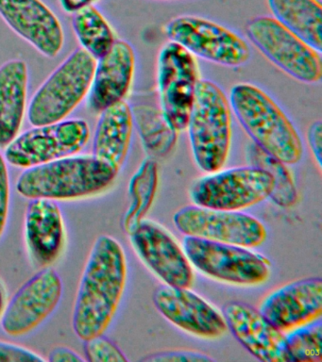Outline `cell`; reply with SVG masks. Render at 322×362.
I'll use <instances>...</instances> for the list:
<instances>
[{"mask_svg":"<svg viewBox=\"0 0 322 362\" xmlns=\"http://www.w3.org/2000/svg\"><path fill=\"white\" fill-rule=\"evenodd\" d=\"M118 172L94 155H73L25 169L16 191L27 199H84L111 188Z\"/></svg>","mask_w":322,"mask_h":362,"instance_id":"7a4b0ae2","label":"cell"},{"mask_svg":"<svg viewBox=\"0 0 322 362\" xmlns=\"http://www.w3.org/2000/svg\"><path fill=\"white\" fill-rule=\"evenodd\" d=\"M97 59L78 48L41 85L28 107L33 127L63 121L88 95Z\"/></svg>","mask_w":322,"mask_h":362,"instance_id":"5b68a950","label":"cell"},{"mask_svg":"<svg viewBox=\"0 0 322 362\" xmlns=\"http://www.w3.org/2000/svg\"><path fill=\"white\" fill-rule=\"evenodd\" d=\"M10 177L6 160L0 153V239L6 229L10 211Z\"/></svg>","mask_w":322,"mask_h":362,"instance_id":"f546056e","label":"cell"},{"mask_svg":"<svg viewBox=\"0 0 322 362\" xmlns=\"http://www.w3.org/2000/svg\"><path fill=\"white\" fill-rule=\"evenodd\" d=\"M63 281L52 267L41 269L6 303L1 328L13 338L29 335L43 325L60 304Z\"/></svg>","mask_w":322,"mask_h":362,"instance_id":"7c38bea8","label":"cell"},{"mask_svg":"<svg viewBox=\"0 0 322 362\" xmlns=\"http://www.w3.org/2000/svg\"><path fill=\"white\" fill-rule=\"evenodd\" d=\"M72 25L81 48L97 61L105 56L117 41L109 22L93 5L73 13Z\"/></svg>","mask_w":322,"mask_h":362,"instance_id":"d4e9b609","label":"cell"},{"mask_svg":"<svg viewBox=\"0 0 322 362\" xmlns=\"http://www.w3.org/2000/svg\"><path fill=\"white\" fill-rule=\"evenodd\" d=\"M84 359L88 362H127L128 358L111 339L103 335L84 341Z\"/></svg>","mask_w":322,"mask_h":362,"instance_id":"f1b7e54d","label":"cell"},{"mask_svg":"<svg viewBox=\"0 0 322 362\" xmlns=\"http://www.w3.org/2000/svg\"><path fill=\"white\" fill-rule=\"evenodd\" d=\"M127 259L120 243L101 235L87 257L72 313V328L81 341L105 334L125 291Z\"/></svg>","mask_w":322,"mask_h":362,"instance_id":"6da1fadb","label":"cell"},{"mask_svg":"<svg viewBox=\"0 0 322 362\" xmlns=\"http://www.w3.org/2000/svg\"><path fill=\"white\" fill-rule=\"evenodd\" d=\"M183 251L197 270L229 284L261 285L270 276V262L242 246L186 236Z\"/></svg>","mask_w":322,"mask_h":362,"instance_id":"52a82bcc","label":"cell"},{"mask_svg":"<svg viewBox=\"0 0 322 362\" xmlns=\"http://www.w3.org/2000/svg\"><path fill=\"white\" fill-rule=\"evenodd\" d=\"M165 31L171 42L214 64L238 67L251 58L250 47L241 36L202 17H176L168 23Z\"/></svg>","mask_w":322,"mask_h":362,"instance_id":"8fae6325","label":"cell"},{"mask_svg":"<svg viewBox=\"0 0 322 362\" xmlns=\"http://www.w3.org/2000/svg\"><path fill=\"white\" fill-rule=\"evenodd\" d=\"M259 310L284 333L321 319V277L297 280L278 288L263 301Z\"/></svg>","mask_w":322,"mask_h":362,"instance_id":"d6986e66","label":"cell"},{"mask_svg":"<svg viewBox=\"0 0 322 362\" xmlns=\"http://www.w3.org/2000/svg\"><path fill=\"white\" fill-rule=\"evenodd\" d=\"M144 361L160 362H207L214 361L211 356L195 351H166V352L154 354L151 356H146Z\"/></svg>","mask_w":322,"mask_h":362,"instance_id":"1f68e13d","label":"cell"},{"mask_svg":"<svg viewBox=\"0 0 322 362\" xmlns=\"http://www.w3.org/2000/svg\"><path fill=\"white\" fill-rule=\"evenodd\" d=\"M285 339L292 362L322 361L321 319L289 331L285 334Z\"/></svg>","mask_w":322,"mask_h":362,"instance_id":"83f0119b","label":"cell"},{"mask_svg":"<svg viewBox=\"0 0 322 362\" xmlns=\"http://www.w3.org/2000/svg\"><path fill=\"white\" fill-rule=\"evenodd\" d=\"M211 174L199 178L190 189V197L196 206L238 211L263 202L275 189L272 175L257 166Z\"/></svg>","mask_w":322,"mask_h":362,"instance_id":"8992f818","label":"cell"},{"mask_svg":"<svg viewBox=\"0 0 322 362\" xmlns=\"http://www.w3.org/2000/svg\"><path fill=\"white\" fill-rule=\"evenodd\" d=\"M61 7L67 13H75L81 8L94 4L97 0H59Z\"/></svg>","mask_w":322,"mask_h":362,"instance_id":"e575fe53","label":"cell"},{"mask_svg":"<svg viewBox=\"0 0 322 362\" xmlns=\"http://www.w3.org/2000/svg\"><path fill=\"white\" fill-rule=\"evenodd\" d=\"M132 110L146 148L159 157L168 154L177 143L178 132L166 122L162 112L141 105Z\"/></svg>","mask_w":322,"mask_h":362,"instance_id":"484cf974","label":"cell"},{"mask_svg":"<svg viewBox=\"0 0 322 362\" xmlns=\"http://www.w3.org/2000/svg\"><path fill=\"white\" fill-rule=\"evenodd\" d=\"M7 303V293L6 288H5V286L2 280H0V318H1L2 313H4V310L5 308V305H6Z\"/></svg>","mask_w":322,"mask_h":362,"instance_id":"d590c367","label":"cell"},{"mask_svg":"<svg viewBox=\"0 0 322 362\" xmlns=\"http://www.w3.org/2000/svg\"><path fill=\"white\" fill-rule=\"evenodd\" d=\"M222 315L234 338L257 359L292 362L285 334L274 327L259 310L247 303L230 301L223 305Z\"/></svg>","mask_w":322,"mask_h":362,"instance_id":"2e32d148","label":"cell"},{"mask_svg":"<svg viewBox=\"0 0 322 362\" xmlns=\"http://www.w3.org/2000/svg\"><path fill=\"white\" fill-rule=\"evenodd\" d=\"M157 81L163 117L172 129L183 132L188 127L199 82L195 56L176 42L163 45L158 57Z\"/></svg>","mask_w":322,"mask_h":362,"instance_id":"30bf717a","label":"cell"},{"mask_svg":"<svg viewBox=\"0 0 322 362\" xmlns=\"http://www.w3.org/2000/svg\"><path fill=\"white\" fill-rule=\"evenodd\" d=\"M186 129L199 168L209 174L219 171L230 153L231 110L227 96L214 82H197Z\"/></svg>","mask_w":322,"mask_h":362,"instance_id":"277c9868","label":"cell"},{"mask_svg":"<svg viewBox=\"0 0 322 362\" xmlns=\"http://www.w3.org/2000/svg\"><path fill=\"white\" fill-rule=\"evenodd\" d=\"M46 358L21 345L0 341V362H44Z\"/></svg>","mask_w":322,"mask_h":362,"instance_id":"4dcf8cb0","label":"cell"},{"mask_svg":"<svg viewBox=\"0 0 322 362\" xmlns=\"http://www.w3.org/2000/svg\"><path fill=\"white\" fill-rule=\"evenodd\" d=\"M29 69L22 59L0 66V148H6L21 129L26 110Z\"/></svg>","mask_w":322,"mask_h":362,"instance_id":"44dd1931","label":"cell"},{"mask_svg":"<svg viewBox=\"0 0 322 362\" xmlns=\"http://www.w3.org/2000/svg\"><path fill=\"white\" fill-rule=\"evenodd\" d=\"M248 158L251 165L270 172L275 180V189L270 195L271 200L282 208H290L298 200L295 183L287 164L267 154L254 144L248 147Z\"/></svg>","mask_w":322,"mask_h":362,"instance_id":"4316f807","label":"cell"},{"mask_svg":"<svg viewBox=\"0 0 322 362\" xmlns=\"http://www.w3.org/2000/svg\"><path fill=\"white\" fill-rule=\"evenodd\" d=\"M154 304L166 320L192 335L206 339L222 338L227 332L224 317L189 288L160 286Z\"/></svg>","mask_w":322,"mask_h":362,"instance_id":"9a60e30c","label":"cell"},{"mask_svg":"<svg viewBox=\"0 0 322 362\" xmlns=\"http://www.w3.org/2000/svg\"><path fill=\"white\" fill-rule=\"evenodd\" d=\"M308 141L314 157L319 168L322 165V124L321 121L314 122L308 132Z\"/></svg>","mask_w":322,"mask_h":362,"instance_id":"d6a6232c","label":"cell"},{"mask_svg":"<svg viewBox=\"0 0 322 362\" xmlns=\"http://www.w3.org/2000/svg\"><path fill=\"white\" fill-rule=\"evenodd\" d=\"M134 130L132 107L125 100L100 112L93 140V154L120 171L127 156Z\"/></svg>","mask_w":322,"mask_h":362,"instance_id":"7402d4cb","label":"cell"},{"mask_svg":"<svg viewBox=\"0 0 322 362\" xmlns=\"http://www.w3.org/2000/svg\"><path fill=\"white\" fill-rule=\"evenodd\" d=\"M28 256L36 267H52L64 253L67 228L60 206L49 199H30L24 217Z\"/></svg>","mask_w":322,"mask_h":362,"instance_id":"ac0fdd59","label":"cell"},{"mask_svg":"<svg viewBox=\"0 0 322 362\" xmlns=\"http://www.w3.org/2000/svg\"><path fill=\"white\" fill-rule=\"evenodd\" d=\"M0 16L47 58H55L63 49L60 20L42 0H0Z\"/></svg>","mask_w":322,"mask_h":362,"instance_id":"e0dca14e","label":"cell"},{"mask_svg":"<svg viewBox=\"0 0 322 362\" xmlns=\"http://www.w3.org/2000/svg\"><path fill=\"white\" fill-rule=\"evenodd\" d=\"M47 361L50 362H84L86 359L70 348L60 346L50 351Z\"/></svg>","mask_w":322,"mask_h":362,"instance_id":"836d02e7","label":"cell"},{"mask_svg":"<svg viewBox=\"0 0 322 362\" xmlns=\"http://www.w3.org/2000/svg\"><path fill=\"white\" fill-rule=\"evenodd\" d=\"M173 223L185 236L246 248L263 245L268 237L267 228L258 219L238 211L188 206L174 214Z\"/></svg>","mask_w":322,"mask_h":362,"instance_id":"4fadbf2b","label":"cell"},{"mask_svg":"<svg viewBox=\"0 0 322 362\" xmlns=\"http://www.w3.org/2000/svg\"><path fill=\"white\" fill-rule=\"evenodd\" d=\"M90 140L88 124L83 119L35 127L18 135L5 148L11 165L28 169L58 158L77 155Z\"/></svg>","mask_w":322,"mask_h":362,"instance_id":"9c48e42d","label":"cell"},{"mask_svg":"<svg viewBox=\"0 0 322 362\" xmlns=\"http://www.w3.org/2000/svg\"><path fill=\"white\" fill-rule=\"evenodd\" d=\"M273 18L314 49L322 51V8L318 0H268Z\"/></svg>","mask_w":322,"mask_h":362,"instance_id":"603a6c76","label":"cell"},{"mask_svg":"<svg viewBox=\"0 0 322 362\" xmlns=\"http://www.w3.org/2000/svg\"><path fill=\"white\" fill-rule=\"evenodd\" d=\"M251 42L272 64L304 83H318L322 78L321 53L280 24L273 17L259 16L246 27Z\"/></svg>","mask_w":322,"mask_h":362,"instance_id":"ba28073f","label":"cell"},{"mask_svg":"<svg viewBox=\"0 0 322 362\" xmlns=\"http://www.w3.org/2000/svg\"><path fill=\"white\" fill-rule=\"evenodd\" d=\"M230 105L253 144L287 165L299 163L304 146L298 130L265 90L251 83L233 87Z\"/></svg>","mask_w":322,"mask_h":362,"instance_id":"3957f363","label":"cell"},{"mask_svg":"<svg viewBox=\"0 0 322 362\" xmlns=\"http://www.w3.org/2000/svg\"><path fill=\"white\" fill-rule=\"evenodd\" d=\"M129 235L138 256L166 285L192 287L194 273L190 262L165 228L151 221L143 220Z\"/></svg>","mask_w":322,"mask_h":362,"instance_id":"5bb4252c","label":"cell"},{"mask_svg":"<svg viewBox=\"0 0 322 362\" xmlns=\"http://www.w3.org/2000/svg\"><path fill=\"white\" fill-rule=\"evenodd\" d=\"M98 61L87 101L95 113L123 101L128 95L134 75V48L128 42L118 40Z\"/></svg>","mask_w":322,"mask_h":362,"instance_id":"ffe728a7","label":"cell"},{"mask_svg":"<svg viewBox=\"0 0 322 362\" xmlns=\"http://www.w3.org/2000/svg\"><path fill=\"white\" fill-rule=\"evenodd\" d=\"M158 183V164L152 158H146L130 180V205L122 217V228L126 233H131L145 219L154 204Z\"/></svg>","mask_w":322,"mask_h":362,"instance_id":"cb8c5ba5","label":"cell"}]
</instances>
